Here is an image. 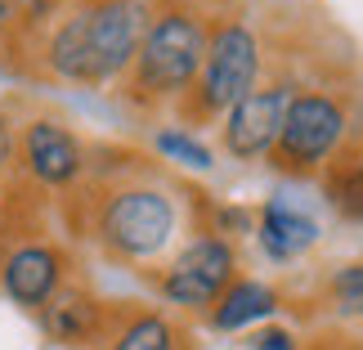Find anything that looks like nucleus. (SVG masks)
Segmentation results:
<instances>
[{
    "label": "nucleus",
    "instance_id": "obj_1",
    "mask_svg": "<svg viewBox=\"0 0 363 350\" xmlns=\"http://www.w3.org/2000/svg\"><path fill=\"white\" fill-rule=\"evenodd\" d=\"M211 193L125 144H90L86 180L63 193L72 238L135 274H152L184 238L211 229Z\"/></svg>",
    "mask_w": 363,
    "mask_h": 350
},
{
    "label": "nucleus",
    "instance_id": "obj_2",
    "mask_svg": "<svg viewBox=\"0 0 363 350\" xmlns=\"http://www.w3.org/2000/svg\"><path fill=\"white\" fill-rule=\"evenodd\" d=\"M220 0H152L148 32L139 40L130 72L121 77L117 99L139 117L175 113V104L193 90L202 72L211 13Z\"/></svg>",
    "mask_w": 363,
    "mask_h": 350
},
{
    "label": "nucleus",
    "instance_id": "obj_3",
    "mask_svg": "<svg viewBox=\"0 0 363 350\" xmlns=\"http://www.w3.org/2000/svg\"><path fill=\"white\" fill-rule=\"evenodd\" d=\"M264 77V40L251 27L247 9L233 0H220L211 13V40H206L202 72L193 81V90L175 104V126H220L233 104L251 94Z\"/></svg>",
    "mask_w": 363,
    "mask_h": 350
},
{
    "label": "nucleus",
    "instance_id": "obj_4",
    "mask_svg": "<svg viewBox=\"0 0 363 350\" xmlns=\"http://www.w3.org/2000/svg\"><path fill=\"white\" fill-rule=\"evenodd\" d=\"M354 121H359L354 99H350L341 77L301 81L291 104H287L278 144L269 148L264 166L283 180H318V171L332 162V153L350 139Z\"/></svg>",
    "mask_w": 363,
    "mask_h": 350
},
{
    "label": "nucleus",
    "instance_id": "obj_5",
    "mask_svg": "<svg viewBox=\"0 0 363 350\" xmlns=\"http://www.w3.org/2000/svg\"><path fill=\"white\" fill-rule=\"evenodd\" d=\"M242 274V251L238 243L220 238L211 229L184 238L171 256H166L148 278V288L157 292V301L179 319H206L211 305L229 292V283Z\"/></svg>",
    "mask_w": 363,
    "mask_h": 350
},
{
    "label": "nucleus",
    "instance_id": "obj_6",
    "mask_svg": "<svg viewBox=\"0 0 363 350\" xmlns=\"http://www.w3.org/2000/svg\"><path fill=\"white\" fill-rule=\"evenodd\" d=\"M301 81L305 77L283 59V54H278V59L264 54L260 86L251 94H242V99L225 113V121L216 126L220 153H225L229 162H264V158H269V148L278 144V131H283L287 104H291V94H296Z\"/></svg>",
    "mask_w": 363,
    "mask_h": 350
},
{
    "label": "nucleus",
    "instance_id": "obj_7",
    "mask_svg": "<svg viewBox=\"0 0 363 350\" xmlns=\"http://www.w3.org/2000/svg\"><path fill=\"white\" fill-rule=\"evenodd\" d=\"M77 9L86 32V90L121 86L148 32L152 0H77Z\"/></svg>",
    "mask_w": 363,
    "mask_h": 350
},
{
    "label": "nucleus",
    "instance_id": "obj_8",
    "mask_svg": "<svg viewBox=\"0 0 363 350\" xmlns=\"http://www.w3.org/2000/svg\"><path fill=\"white\" fill-rule=\"evenodd\" d=\"M90 144L59 113H32L18 121V175L40 193H72L86 180Z\"/></svg>",
    "mask_w": 363,
    "mask_h": 350
},
{
    "label": "nucleus",
    "instance_id": "obj_9",
    "mask_svg": "<svg viewBox=\"0 0 363 350\" xmlns=\"http://www.w3.org/2000/svg\"><path fill=\"white\" fill-rule=\"evenodd\" d=\"M67 278H77V251L63 238H27V243H13L0 270V292L18 310L36 315Z\"/></svg>",
    "mask_w": 363,
    "mask_h": 350
},
{
    "label": "nucleus",
    "instance_id": "obj_10",
    "mask_svg": "<svg viewBox=\"0 0 363 350\" xmlns=\"http://www.w3.org/2000/svg\"><path fill=\"white\" fill-rule=\"evenodd\" d=\"M108 319H113V301L99 297L86 278H67L54 297L36 310V324L45 332V341L63 346V350H99Z\"/></svg>",
    "mask_w": 363,
    "mask_h": 350
},
{
    "label": "nucleus",
    "instance_id": "obj_11",
    "mask_svg": "<svg viewBox=\"0 0 363 350\" xmlns=\"http://www.w3.org/2000/svg\"><path fill=\"white\" fill-rule=\"evenodd\" d=\"M283 310L305 319V324H332V328L363 324V261H341L323 270L305 297L283 292Z\"/></svg>",
    "mask_w": 363,
    "mask_h": 350
},
{
    "label": "nucleus",
    "instance_id": "obj_12",
    "mask_svg": "<svg viewBox=\"0 0 363 350\" xmlns=\"http://www.w3.org/2000/svg\"><path fill=\"white\" fill-rule=\"evenodd\" d=\"M99 350H198L189 337V324L166 305L113 301V319Z\"/></svg>",
    "mask_w": 363,
    "mask_h": 350
},
{
    "label": "nucleus",
    "instance_id": "obj_13",
    "mask_svg": "<svg viewBox=\"0 0 363 350\" xmlns=\"http://www.w3.org/2000/svg\"><path fill=\"white\" fill-rule=\"evenodd\" d=\"M318 238H323V229H318V220L305 212V207L287 202V198H264L260 202V212H256V243H260V251L274 265L301 261L305 251L318 247Z\"/></svg>",
    "mask_w": 363,
    "mask_h": 350
},
{
    "label": "nucleus",
    "instance_id": "obj_14",
    "mask_svg": "<svg viewBox=\"0 0 363 350\" xmlns=\"http://www.w3.org/2000/svg\"><path fill=\"white\" fill-rule=\"evenodd\" d=\"M278 315H283V283H269V278H256V274H238L202 324L211 332H251L260 324H274Z\"/></svg>",
    "mask_w": 363,
    "mask_h": 350
},
{
    "label": "nucleus",
    "instance_id": "obj_15",
    "mask_svg": "<svg viewBox=\"0 0 363 350\" xmlns=\"http://www.w3.org/2000/svg\"><path fill=\"white\" fill-rule=\"evenodd\" d=\"M318 189L345 225H363V121H354L350 139L318 171Z\"/></svg>",
    "mask_w": 363,
    "mask_h": 350
},
{
    "label": "nucleus",
    "instance_id": "obj_16",
    "mask_svg": "<svg viewBox=\"0 0 363 350\" xmlns=\"http://www.w3.org/2000/svg\"><path fill=\"white\" fill-rule=\"evenodd\" d=\"M148 148L157 153L162 166H179V171H198V175H206V171L216 166V148L206 144L202 135H193V131H184V126H175V121L157 126V131L148 135Z\"/></svg>",
    "mask_w": 363,
    "mask_h": 350
},
{
    "label": "nucleus",
    "instance_id": "obj_17",
    "mask_svg": "<svg viewBox=\"0 0 363 350\" xmlns=\"http://www.w3.org/2000/svg\"><path fill=\"white\" fill-rule=\"evenodd\" d=\"M251 350H305V341L291 332L287 324H260V328H251V337H247Z\"/></svg>",
    "mask_w": 363,
    "mask_h": 350
},
{
    "label": "nucleus",
    "instance_id": "obj_18",
    "mask_svg": "<svg viewBox=\"0 0 363 350\" xmlns=\"http://www.w3.org/2000/svg\"><path fill=\"white\" fill-rule=\"evenodd\" d=\"M18 175V117L0 108V180Z\"/></svg>",
    "mask_w": 363,
    "mask_h": 350
},
{
    "label": "nucleus",
    "instance_id": "obj_19",
    "mask_svg": "<svg viewBox=\"0 0 363 350\" xmlns=\"http://www.w3.org/2000/svg\"><path fill=\"white\" fill-rule=\"evenodd\" d=\"M27 0H0V54H5L9 45V36H13V27H18V13H23Z\"/></svg>",
    "mask_w": 363,
    "mask_h": 350
},
{
    "label": "nucleus",
    "instance_id": "obj_20",
    "mask_svg": "<svg viewBox=\"0 0 363 350\" xmlns=\"http://www.w3.org/2000/svg\"><path fill=\"white\" fill-rule=\"evenodd\" d=\"M9 202H13V180H0V225L9 216Z\"/></svg>",
    "mask_w": 363,
    "mask_h": 350
}]
</instances>
